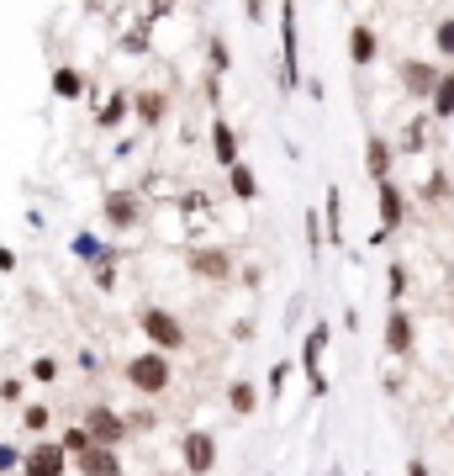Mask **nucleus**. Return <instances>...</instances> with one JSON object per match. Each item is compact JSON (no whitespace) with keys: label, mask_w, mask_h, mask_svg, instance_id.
<instances>
[{"label":"nucleus","mask_w":454,"mask_h":476,"mask_svg":"<svg viewBox=\"0 0 454 476\" xmlns=\"http://www.w3.org/2000/svg\"><path fill=\"white\" fill-rule=\"evenodd\" d=\"M122 381H127V392H138L143 403H159L174 387V360L164 355V350H138V355L122 360Z\"/></svg>","instance_id":"1"},{"label":"nucleus","mask_w":454,"mask_h":476,"mask_svg":"<svg viewBox=\"0 0 454 476\" xmlns=\"http://www.w3.org/2000/svg\"><path fill=\"white\" fill-rule=\"evenodd\" d=\"M138 328H143L148 350H164L170 360L185 350V323L174 318L170 307H154V302H143V307H138Z\"/></svg>","instance_id":"2"},{"label":"nucleus","mask_w":454,"mask_h":476,"mask_svg":"<svg viewBox=\"0 0 454 476\" xmlns=\"http://www.w3.org/2000/svg\"><path fill=\"white\" fill-rule=\"evenodd\" d=\"M143 217H148L143 191H132V185H112V191L101 196V223H106L112 234H138V228H143Z\"/></svg>","instance_id":"3"},{"label":"nucleus","mask_w":454,"mask_h":476,"mask_svg":"<svg viewBox=\"0 0 454 476\" xmlns=\"http://www.w3.org/2000/svg\"><path fill=\"white\" fill-rule=\"evenodd\" d=\"M328 339H333V323H328V318H317V323L307 328V339H301V370H307L312 397H328V392H333V381H328V370H323V360H328Z\"/></svg>","instance_id":"4"},{"label":"nucleus","mask_w":454,"mask_h":476,"mask_svg":"<svg viewBox=\"0 0 454 476\" xmlns=\"http://www.w3.org/2000/svg\"><path fill=\"white\" fill-rule=\"evenodd\" d=\"M185 270H190L196 281H206V286L238 281V259L227 254L223 243H196V249H185Z\"/></svg>","instance_id":"5"},{"label":"nucleus","mask_w":454,"mask_h":476,"mask_svg":"<svg viewBox=\"0 0 454 476\" xmlns=\"http://www.w3.org/2000/svg\"><path fill=\"white\" fill-rule=\"evenodd\" d=\"M281 90H301V38H296V0L281 5Z\"/></svg>","instance_id":"6"},{"label":"nucleus","mask_w":454,"mask_h":476,"mask_svg":"<svg viewBox=\"0 0 454 476\" xmlns=\"http://www.w3.org/2000/svg\"><path fill=\"white\" fill-rule=\"evenodd\" d=\"M80 423H85V434H90L96 445H112V450H122V445L132 439V429H127V413H122V408H112V403H90Z\"/></svg>","instance_id":"7"},{"label":"nucleus","mask_w":454,"mask_h":476,"mask_svg":"<svg viewBox=\"0 0 454 476\" xmlns=\"http://www.w3.org/2000/svg\"><path fill=\"white\" fill-rule=\"evenodd\" d=\"M217 434L212 429H185L180 434V466H185V476H212L217 472Z\"/></svg>","instance_id":"8"},{"label":"nucleus","mask_w":454,"mask_h":476,"mask_svg":"<svg viewBox=\"0 0 454 476\" xmlns=\"http://www.w3.org/2000/svg\"><path fill=\"white\" fill-rule=\"evenodd\" d=\"M381 344H386V355H391V360H412V355H417V323H412V312H407L401 302H391V307H386Z\"/></svg>","instance_id":"9"},{"label":"nucleus","mask_w":454,"mask_h":476,"mask_svg":"<svg viewBox=\"0 0 454 476\" xmlns=\"http://www.w3.org/2000/svg\"><path fill=\"white\" fill-rule=\"evenodd\" d=\"M69 472H74V461L63 455L58 439H32L21 450V466H16V476H69Z\"/></svg>","instance_id":"10"},{"label":"nucleus","mask_w":454,"mask_h":476,"mask_svg":"<svg viewBox=\"0 0 454 476\" xmlns=\"http://www.w3.org/2000/svg\"><path fill=\"white\" fill-rule=\"evenodd\" d=\"M439 74H444V64H433V59H401V64H397L401 90H407L412 101H423V106H428V96H433Z\"/></svg>","instance_id":"11"},{"label":"nucleus","mask_w":454,"mask_h":476,"mask_svg":"<svg viewBox=\"0 0 454 476\" xmlns=\"http://www.w3.org/2000/svg\"><path fill=\"white\" fill-rule=\"evenodd\" d=\"M407 212H412V201H407V191H401L397 180H375V223L386 234H397L401 223H407Z\"/></svg>","instance_id":"12"},{"label":"nucleus","mask_w":454,"mask_h":476,"mask_svg":"<svg viewBox=\"0 0 454 476\" xmlns=\"http://www.w3.org/2000/svg\"><path fill=\"white\" fill-rule=\"evenodd\" d=\"M391 170H397V143L381 138V132H370L365 138V175H370V185L375 180H391Z\"/></svg>","instance_id":"13"},{"label":"nucleus","mask_w":454,"mask_h":476,"mask_svg":"<svg viewBox=\"0 0 454 476\" xmlns=\"http://www.w3.org/2000/svg\"><path fill=\"white\" fill-rule=\"evenodd\" d=\"M343 48H349V64H354V69H370V64L381 59V38H375V27H370V21H354Z\"/></svg>","instance_id":"14"},{"label":"nucleus","mask_w":454,"mask_h":476,"mask_svg":"<svg viewBox=\"0 0 454 476\" xmlns=\"http://www.w3.org/2000/svg\"><path fill=\"white\" fill-rule=\"evenodd\" d=\"M74 472L80 476H127V466H122V450H112V445H90V450L74 461Z\"/></svg>","instance_id":"15"},{"label":"nucleus","mask_w":454,"mask_h":476,"mask_svg":"<svg viewBox=\"0 0 454 476\" xmlns=\"http://www.w3.org/2000/svg\"><path fill=\"white\" fill-rule=\"evenodd\" d=\"M132 117L143 122L148 132L164 127V117H170V96H164V90H132Z\"/></svg>","instance_id":"16"},{"label":"nucleus","mask_w":454,"mask_h":476,"mask_svg":"<svg viewBox=\"0 0 454 476\" xmlns=\"http://www.w3.org/2000/svg\"><path fill=\"white\" fill-rule=\"evenodd\" d=\"M212 159H217L223 170H232V165L243 159V143H238V132H232L227 117H212Z\"/></svg>","instance_id":"17"},{"label":"nucleus","mask_w":454,"mask_h":476,"mask_svg":"<svg viewBox=\"0 0 454 476\" xmlns=\"http://www.w3.org/2000/svg\"><path fill=\"white\" fill-rule=\"evenodd\" d=\"M428 117L454 122V64H444V74H439V85H433V96H428Z\"/></svg>","instance_id":"18"},{"label":"nucleus","mask_w":454,"mask_h":476,"mask_svg":"<svg viewBox=\"0 0 454 476\" xmlns=\"http://www.w3.org/2000/svg\"><path fill=\"white\" fill-rule=\"evenodd\" d=\"M127 117H132V90H112V96L96 106V127H106V132H112V127H122Z\"/></svg>","instance_id":"19"},{"label":"nucleus","mask_w":454,"mask_h":476,"mask_svg":"<svg viewBox=\"0 0 454 476\" xmlns=\"http://www.w3.org/2000/svg\"><path fill=\"white\" fill-rule=\"evenodd\" d=\"M48 85H54V96H58V101H85V90H90V85H85V74H80L74 64H58Z\"/></svg>","instance_id":"20"},{"label":"nucleus","mask_w":454,"mask_h":476,"mask_svg":"<svg viewBox=\"0 0 454 476\" xmlns=\"http://www.w3.org/2000/svg\"><path fill=\"white\" fill-rule=\"evenodd\" d=\"M227 408H232L238 418H254L259 413V387H254L248 376H238V381L227 387Z\"/></svg>","instance_id":"21"},{"label":"nucleus","mask_w":454,"mask_h":476,"mask_svg":"<svg viewBox=\"0 0 454 476\" xmlns=\"http://www.w3.org/2000/svg\"><path fill=\"white\" fill-rule=\"evenodd\" d=\"M227 191H232L238 201H259V175H254L248 159H238V165L227 170Z\"/></svg>","instance_id":"22"},{"label":"nucleus","mask_w":454,"mask_h":476,"mask_svg":"<svg viewBox=\"0 0 454 476\" xmlns=\"http://www.w3.org/2000/svg\"><path fill=\"white\" fill-rule=\"evenodd\" d=\"M323 238H328L333 249H343V196H339V185H333L328 201H323Z\"/></svg>","instance_id":"23"},{"label":"nucleus","mask_w":454,"mask_h":476,"mask_svg":"<svg viewBox=\"0 0 454 476\" xmlns=\"http://www.w3.org/2000/svg\"><path fill=\"white\" fill-rule=\"evenodd\" d=\"M69 249H74V259H85V265L116 259V249H112V243H101L96 234H74V238H69Z\"/></svg>","instance_id":"24"},{"label":"nucleus","mask_w":454,"mask_h":476,"mask_svg":"<svg viewBox=\"0 0 454 476\" xmlns=\"http://www.w3.org/2000/svg\"><path fill=\"white\" fill-rule=\"evenodd\" d=\"M16 413H21V434H38V439H43V434L54 429V408H48V403H21Z\"/></svg>","instance_id":"25"},{"label":"nucleus","mask_w":454,"mask_h":476,"mask_svg":"<svg viewBox=\"0 0 454 476\" xmlns=\"http://www.w3.org/2000/svg\"><path fill=\"white\" fill-rule=\"evenodd\" d=\"M428 149V117L417 112V117L401 127V143H397V154H423Z\"/></svg>","instance_id":"26"},{"label":"nucleus","mask_w":454,"mask_h":476,"mask_svg":"<svg viewBox=\"0 0 454 476\" xmlns=\"http://www.w3.org/2000/svg\"><path fill=\"white\" fill-rule=\"evenodd\" d=\"M58 445H63V455H69V461H80V455H85V450H90L96 439L85 434V423H69V429L58 434Z\"/></svg>","instance_id":"27"},{"label":"nucleus","mask_w":454,"mask_h":476,"mask_svg":"<svg viewBox=\"0 0 454 476\" xmlns=\"http://www.w3.org/2000/svg\"><path fill=\"white\" fill-rule=\"evenodd\" d=\"M433 54H439V64H454V16L433 21Z\"/></svg>","instance_id":"28"},{"label":"nucleus","mask_w":454,"mask_h":476,"mask_svg":"<svg viewBox=\"0 0 454 476\" xmlns=\"http://www.w3.org/2000/svg\"><path fill=\"white\" fill-rule=\"evenodd\" d=\"M407 286H412V270H407V259H391V265H386V292H391V302L407 297Z\"/></svg>","instance_id":"29"},{"label":"nucleus","mask_w":454,"mask_h":476,"mask_svg":"<svg viewBox=\"0 0 454 476\" xmlns=\"http://www.w3.org/2000/svg\"><path fill=\"white\" fill-rule=\"evenodd\" d=\"M27 376H32L38 387H54V381H58V360L54 355H38L32 365H27Z\"/></svg>","instance_id":"30"},{"label":"nucleus","mask_w":454,"mask_h":476,"mask_svg":"<svg viewBox=\"0 0 454 476\" xmlns=\"http://www.w3.org/2000/svg\"><path fill=\"white\" fill-rule=\"evenodd\" d=\"M285 381H290V355H281L275 365H270V403L285 397Z\"/></svg>","instance_id":"31"},{"label":"nucleus","mask_w":454,"mask_h":476,"mask_svg":"<svg viewBox=\"0 0 454 476\" xmlns=\"http://www.w3.org/2000/svg\"><path fill=\"white\" fill-rule=\"evenodd\" d=\"M227 69H232V48H227V38H223V32H212V74L223 80Z\"/></svg>","instance_id":"32"},{"label":"nucleus","mask_w":454,"mask_h":476,"mask_svg":"<svg viewBox=\"0 0 454 476\" xmlns=\"http://www.w3.org/2000/svg\"><path fill=\"white\" fill-rule=\"evenodd\" d=\"M0 403H5V408H21V403H27V381H21V376H5V381H0Z\"/></svg>","instance_id":"33"},{"label":"nucleus","mask_w":454,"mask_h":476,"mask_svg":"<svg viewBox=\"0 0 454 476\" xmlns=\"http://www.w3.org/2000/svg\"><path fill=\"white\" fill-rule=\"evenodd\" d=\"M90 281H96V292H116V259L90 265Z\"/></svg>","instance_id":"34"},{"label":"nucleus","mask_w":454,"mask_h":476,"mask_svg":"<svg viewBox=\"0 0 454 476\" xmlns=\"http://www.w3.org/2000/svg\"><path fill=\"white\" fill-rule=\"evenodd\" d=\"M417 196H423V201H444V196H450V175H444V170H433V175H428V185H423Z\"/></svg>","instance_id":"35"},{"label":"nucleus","mask_w":454,"mask_h":476,"mask_svg":"<svg viewBox=\"0 0 454 476\" xmlns=\"http://www.w3.org/2000/svg\"><path fill=\"white\" fill-rule=\"evenodd\" d=\"M154 423H159V413H154V408H127V429H132V434H148Z\"/></svg>","instance_id":"36"},{"label":"nucleus","mask_w":454,"mask_h":476,"mask_svg":"<svg viewBox=\"0 0 454 476\" xmlns=\"http://www.w3.org/2000/svg\"><path fill=\"white\" fill-rule=\"evenodd\" d=\"M16 466H21V445L0 439V476H16Z\"/></svg>","instance_id":"37"},{"label":"nucleus","mask_w":454,"mask_h":476,"mask_svg":"<svg viewBox=\"0 0 454 476\" xmlns=\"http://www.w3.org/2000/svg\"><path fill=\"white\" fill-rule=\"evenodd\" d=\"M127 54H148V21L127 32Z\"/></svg>","instance_id":"38"},{"label":"nucleus","mask_w":454,"mask_h":476,"mask_svg":"<svg viewBox=\"0 0 454 476\" xmlns=\"http://www.w3.org/2000/svg\"><path fill=\"white\" fill-rule=\"evenodd\" d=\"M227 334H232L238 344H243V339H254V318H232V328H227Z\"/></svg>","instance_id":"39"},{"label":"nucleus","mask_w":454,"mask_h":476,"mask_svg":"<svg viewBox=\"0 0 454 476\" xmlns=\"http://www.w3.org/2000/svg\"><path fill=\"white\" fill-rule=\"evenodd\" d=\"M243 16H248V21H254V27H259V21H265V16H270V11H265V0H243Z\"/></svg>","instance_id":"40"},{"label":"nucleus","mask_w":454,"mask_h":476,"mask_svg":"<svg viewBox=\"0 0 454 476\" xmlns=\"http://www.w3.org/2000/svg\"><path fill=\"white\" fill-rule=\"evenodd\" d=\"M11 270H16V254H11V249L0 243V276H11Z\"/></svg>","instance_id":"41"},{"label":"nucleus","mask_w":454,"mask_h":476,"mask_svg":"<svg viewBox=\"0 0 454 476\" xmlns=\"http://www.w3.org/2000/svg\"><path fill=\"white\" fill-rule=\"evenodd\" d=\"M401 476H433V472H428V461H417V455H412V461H407V472H401Z\"/></svg>","instance_id":"42"},{"label":"nucleus","mask_w":454,"mask_h":476,"mask_svg":"<svg viewBox=\"0 0 454 476\" xmlns=\"http://www.w3.org/2000/svg\"><path fill=\"white\" fill-rule=\"evenodd\" d=\"M159 16H170V0H154L148 5V21H159Z\"/></svg>","instance_id":"43"}]
</instances>
